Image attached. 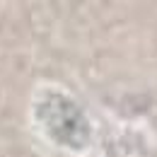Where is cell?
<instances>
[{
    "mask_svg": "<svg viewBox=\"0 0 157 157\" xmlns=\"http://www.w3.org/2000/svg\"><path fill=\"white\" fill-rule=\"evenodd\" d=\"M39 118L46 126L48 136L56 143L73 147V150H82L85 143L90 140V123L82 116L78 106L63 94H46L44 101L39 104Z\"/></svg>",
    "mask_w": 157,
    "mask_h": 157,
    "instance_id": "cell-1",
    "label": "cell"
}]
</instances>
